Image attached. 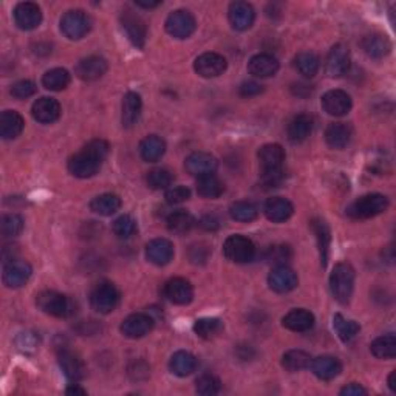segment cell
Wrapping results in <instances>:
<instances>
[{
    "instance_id": "f6af8a7d",
    "label": "cell",
    "mask_w": 396,
    "mask_h": 396,
    "mask_svg": "<svg viewBox=\"0 0 396 396\" xmlns=\"http://www.w3.org/2000/svg\"><path fill=\"white\" fill-rule=\"evenodd\" d=\"M223 329L222 320L217 317H203L198 319L196 324H194V331L196 335L201 339H211L216 335H218Z\"/></svg>"
},
{
    "instance_id": "b9f144b4",
    "label": "cell",
    "mask_w": 396,
    "mask_h": 396,
    "mask_svg": "<svg viewBox=\"0 0 396 396\" xmlns=\"http://www.w3.org/2000/svg\"><path fill=\"white\" fill-rule=\"evenodd\" d=\"M225 191V186L216 175H205L197 180V192L203 198H218Z\"/></svg>"
},
{
    "instance_id": "8d00e7d4",
    "label": "cell",
    "mask_w": 396,
    "mask_h": 396,
    "mask_svg": "<svg viewBox=\"0 0 396 396\" xmlns=\"http://www.w3.org/2000/svg\"><path fill=\"white\" fill-rule=\"evenodd\" d=\"M121 207V198L115 194H101L90 201V209L98 216L109 217L119 211Z\"/></svg>"
},
{
    "instance_id": "74e56055",
    "label": "cell",
    "mask_w": 396,
    "mask_h": 396,
    "mask_svg": "<svg viewBox=\"0 0 396 396\" xmlns=\"http://www.w3.org/2000/svg\"><path fill=\"white\" fill-rule=\"evenodd\" d=\"M196 226V218L187 211H175L167 217V229L174 234L183 236Z\"/></svg>"
},
{
    "instance_id": "9c48e42d",
    "label": "cell",
    "mask_w": 396,
    "mask_h": 396,
    "mask_svg": "<svg viewBox=\"0 0 396 396\" xmlns=\"http://www.w3.org/2000/svg\"><path fill=\"white\" fill-rule=\"evenodd\" d=\"M226 67H228V62H226L223 56L213 52L200 54L196 62H194V70L197 72L198 76L206 79L217 78L220 74H223Z\"/></svg>"
},
{
    "instance_id": "5bb4252c",
    "label": "cell",
    "mask_w": 396,
    "mask_h": 396,
    "mask_svg": "<svg viewBox=\"0 0 396 396\" xmlns=\"http://www.w3.org/2000/svg\"><path fill=\"white\" fill-rule=\"evenodd\" d=\"M298 274L286 265L275 267L268 275V285L273 291L285 294L293 291L298 286Z\"/></svg>"
},
{
    "instance_id": "f1b7e54d",
    "label": "cell",
    "mask_w": 396,
    "mask_h": 396,
    "mask_svg": "<svg viewBox=\"0 0 396 396\" xmlns=\"http://www.w3.org/2000/svg\"><path fill=\"white\" fill-rule=\"evenodd\" d=\"M294 207L290 200L284 197H273L265 203V216L274 223H284L293 216Z\"/></svg>"
},
{
    "instance_id": "d6986e66",
    "label": "cell",
    "mask_w": 396,
    "mask_h": 396,
    "mask_svg": "<svg viewBox=\"0 0 396 396\" xmlns=\"http://www.w3.org/2000/svg\"><path fill=\"white\" fill-rule=\"evenodd\" d=\"M165 296L175 305H187L194 299V288L189 280L183 278H174L166 282Z\"/></svg>"
},
{
    "instance_id": "f5cc1de1",
    "label": "cell",
    "mask_w": 396,
    "mask_h": 396,
    "mask_svg": "<svg viewBox=\"0 0 396 396\" xmlns=\"http://www.w3.org/2000/svg\"><path fill=\"white\" fill-rule=\"evenodd\" d=\"M211 256V248L205 243L192 244L189 249V260L194 265H205Z\"/></svg>"
},
{
    "instance_id": "f907efd6",
    "label": "cell",
    "mask_w": 396,
    "mask_h": 396,
    "mask_svg": "<svg viewBox=\"0 0 396 396\" xmlns=\"http://www.w3.org/2000/svg\"><path fill=\"white\" fill-rule=\"evenodd\" d=\"M220 379L213 375H203L200 376L196 382V390L198 395L203 396H213L220 392Z\"/></svg>"
},
{
    "instance_id": "db71d44e",
    "label": "cell",
    "mask_w": 396,
    "mask_h": 396,
    "mask_svg": "<svg viewBox=\"0 0 396 396\" xmlns=\"http://www.w3.org/2000/svg\"><path fill=\"white\" fill-rule=\"evenodd\" d=\"M37 90V87L31 81H19L14 85L11 87V95L17 99H27L30 96H33Z\"/></svg>"
},
{
    "instance_id": "bcb514c9",
    "label": "cell",
    "mask_w": 396,
    "mask_h": 396,
    "mask_svg": "<svg viewBox=\"0 0 396 396\" xmlns=\"http://www.w3.org/2000/svg\"><path fill=\"white\" fill-rule=\"evenodd\" d=\"M229 213L237 222H253V220L257 218L259 211H257L256 205L251 203V201H236L231 206Z\"/></svg>"
},
{
    "instance_id": "30bf717a",
    "label": "cell",
    "mask_w": 396,
    "mask_h": 396,
    "mask_svg": "<svg viewBox=\"0 0 396 396\" xmlns=\"http://www.w3.org/2000/svg\"><path fill=\"white\" fill-rule=\"evenodd\" d=\"M121 25L125 34H127V39L132 42V45L136 48H143L147 37V28L143 19L135 14L134 11L125 10L121 14Z\"/></svg>"
},
{
    "instance_id": "6f0895ef",
    "label": "cell",
    "mask_w": 396,
    "mask_h": 396,
    "mask_svg": "<svg viewBox=\"0 0 396 396\" xmlns=\"http://www.w3.org/2000/svg\"><path fill=\"white\" fill-rule=\"evenodd\" d=\"M238 92H240V95L244 98L257 96L263 92V85L259 83H256V81H247V83H243L240 85V90Z\"/></svg>"
},
{
    "instance_id": "6125c7cd",
    "label": "cell",
    "mask_w": 396,
    "mask_h": 396,
    "mask_svg": "<svg viewBox=\"0 0 396 396\" xmlns=\"http://www.w3.org/2000/svg\"><path fill=\"white\" fill-rule=\"evenodd\" d=\"M387 384H388V388H390L393 393H396V370H395V372H392L390 375H388Z\"/></svg>"
},
{
    "instance_id": "8fae6325",
    "label": "cell",
    "mask_w": 396,
    "mask_h": 396,
    "mask_svg": "<svg viewBox=\"0 0 396 396\" xmlns=\"http://www.w3.org/2000/svg\"><path fill=\"white\" fill-rule=\"evenodd\" d=\"M33 268L28 262L11 259L3 267V284L8 288H21L30 280Z\"/></svg>"
},
{
    "instance_id": "ab89813d",
    "label": "cell",
    "mask_w": 396,
    "mask_h": 396,
    "mask_svg": "<svg viewBox=\"0 0 396 396\" xmlns=\"http://www.w3.org/2000/svg\"><path fill=\"white\" fill-rule=\"evenodd\" d=\"M70 73L65 68H53V70H48L42 76V85L47 90L61 92L67 89L68 84H70Z\"/></svg>"
},
{
    "instance_id": "f546056e",
    "label": "cell",
    "mask_w": 396,
    "mask_h": 396,
    "mask_svg": "<svg viewBox=\"0 0 396 396\" xmlns=\"http://www.w3.org/2000/svg\"><path fill=\"white\" fill-rule=\"evenodd\" d=\"M25 121L21 113L14 110H5L0 115V136L3 140H14L22 134Z\"/></svg>"
},
{
    "instance_id": "c3c4849f",
    "label": "cell",
    "mask_w": 396,
    "mask_h": 396,
    "mask_svg": "<svg viewBox=\"0 0 396 396\" xmlns=\"http://www.w3.org/2000/svg\"><path fill=\"white\" fill-rule=\"evenodd\" d=\"M0 231L3 237H16L23 231V218L17 213H6L0 222Z\"/></svg>"
},
{
    "instance_id": "ffe728a7",
    "label": "cell",
    "mask_w": 396,
    "mask_h": 396,
    "mask_svg": "<svg viewBox=\"0 0 396 396\" xmlns=\"http://www.w3.org/2000/svg\"><path fill=\"white\" fill-rule=\"evenodd\" d=\"M322 109L330 116H344L351 110V98L344 90H330L322 96Z\"/></svg>"
},
{
    "instance_id": "4316f807",
    "label": "cell",
    "mask_w": 396,
    "mask_h": 396,
    "mask_svg": "<svg viewBox=\"0 0 396 396\" xmlns=\"http://www.w3.org/2000/svg\"><path fill=\"white\" fill-rule=\"evenodd\" d=\"M282 325L290 331L304 333L313 329L314 316L313 313L305 310V308H296V310H291L285 314V317L282 319Z\"/></svg>"
},
{
    "instance_id": "be15d7a7",
    "label": "cell",
    "mask_w": 396,
    "mask_h": 396,
    "mask_svg": "<svg viewBox=\"0 0 396 396\" xmlns=\"http://www.w3.org/2000/svg\"><path fill=\"white\" fill-rule=\"evenodd\" d=\"M136 6H141V8H146V10H150V8H156L161 2H141V0H138V2H135Z\"/></svg>"
},
{
    "instance_id": "277c9868",
    "label": "cell",
    "mask_w": 396,
    "mask_h": 396,
    "mask_svg": "<svg viewBox=\"0 0 396 396\" xmlns=\"http://www.w3.org/2000/svg\"><path fill=\"white\" fill-rule=\"evenodd\" d=\"M36 304L43 313H47L50 314V316H54V317L65 319V317H70L74 313L73 302L58 291L47 290V291L39 293L37 294Z\"/></svg>"
},
{
    "instance_id": "8992f818",
    "label": "cell",
    "mask_w": 396,
    "mask_h": 396,
    "mask_svg": "<svg viewBox=\"0 0 396 396\" xmlns=\"http://www.w3.org/2000/svg\"><path fill=\"white\" fill-rule=\"evenodd\" d=\"M92 28V21L89 14L83 10L67 11L61 19V31L67 39L79 41L89 33Z\"/></svg>"
},
{
    "instance_id": "7c38bea8",
    "label": "cell",
    "mask_w": 396,
    "mask_h": 396,
    "mask_svg": "<svg viewBox=\"0 0 396 396\" xmlns=\"http://www.w3.org/2000/svg\"><path fill=\"white\" fill-rule=\"evenodd\" d=\"M350 68V52L348 47L344 43H337V45L330 50L329 56H326L325 62V72L330 78H341Z\"/></svg>"
},
{
    "instance_id": "ba28073f",
    "label": "cell",
    "mask_w": 396,
    "mask_h": 396,
    "mask_svg": "<svg viewBox=\"0 0 396 396\" xmlns=\"http://www.w3.org/2000/svg\"><path fill=\"white\" fill-rule=\"evenodd\" d=\"M197 28L196 17L187 10H177L166 19V31L175 39H187Z\"/></svg>"
},
{
    "instance_id": "1f68e13d",
    "label": "cell",
    "mask_w": 396,
    "mask_h": 396,
    "mask_svg": "<svg viewBox=\"0 0 396 396\" xmlns=\"http://www.w3.org/2000/svg\"><path fill=\"white\" fill-rule=\"evenodd\" d=\"M143 110V101L141 96L135 92H129L127 95L123 99V113H121V121L124 127H132L138 123Z\"/></svg>"
},
{
    "instance_id": "4fadbf2b",
    "label": "cell",
    "mask_w": 396,
    "mask_h": 396,
    "mask_svg": "<svg viewBox=\"0 0 396 396\" xmlns=\"http://www.w3.org/2000/svg\"><path fill=\"white\" fill-rule=\"evenodd\" d=\"M154 329V319L149 314L134 313L125 317L121 324V333L129 339H140L149 335Z\"/></svg>"
},
{
    "instance_id": "e575fe53",
    "label": "cell",
    "mask_w": 396,
    "mask_h": 396,
    "mask_svg": "<svg viewBox=\"0 0 396 396\" xmlns=\"http://www.w3.org/2000/svg\"><path fill=\"white\" fill-rule=\"evenodd\" d=\"M166 152V143L156 135H149L140 143V155L144 161L155 163Z\"/></svg>"
},
{
    "instance_id": "5b68a950",
    "label": "cell",
    "mask_w": 396,
    "mask_h": 396,
    "mask_svg": "<svg viewBox=\"0 0 396 396\" xmlns=\"http://www.w3.org/2000/svg\"><path fill=\"white\" fill-rule=\"evenodd\" d=\"M119 291L118 288L109 280H103L93 288L90 294V305L99 314L112 313L119 304Z\"/></svg>"
},
{
    "instance_id": "f35d334b",
    "label": "cell",
    "mask_w": 396,
    "mask_h": 396,
    "mask_svg": "<svg viewBox=\"0 0 396 396\" xmlns=\"http://www.w3.org/2000/svg\"><path fill=\"white\" fill-rule=\"evenodd\" d=\"M370 351L378 359H393L396 356V336L384 335L376 337L372 345H370Z\"/></svg>"
},
{
    "instance_id": "7402d4cb",
    "label": "cell",
    "mask_w": 396,
    "mask_h": 396,
    "mask_svg": "<svg viewBox=\"0 0 396 396\" xmlns=\"http://www.w3.org/2000/svg\"><path fill=\"white\" fill-rule=\"evenodd\" d=\"M146 257L156 267H165L174 259V244L167 238H155L146 247Z\"/></svg>"
},
{
    "instance_id": "603a6c76",
    "label": "cell",
    "mask_w": 396,
    "mask_h": 396,
    "mask_svg": "<svg viewBox=\"0 0 396 396\" xmlns=\"http://www.w3.org/2000/svg\"><path fill=\"white\" fill-rule=\"evenodd\" d=\"M31 113H33V118L37 123L52 124L54 121H58L61 116V105L56 99L43 96L37 99L33 104Z\"/></svg>"
},
{
    "instance_id": "d590c367",
    "label": "cell",
    "mask_w": 396,
    "mask_h": 396,
    "mask_svg": "<svg viewBox=\"0 0 396 396\" xmlns=\"http://www.w3.org/2000/svg\"><path fill=\"white\" fill-rule=\"evenodd\" d=\"M311 229L317 238L320 262H322V267H326V262H329V253H330V242H331V232H330L329 225H326L322 218H314L311 220Z\"/></svg>"
},
{
    "instance_id": "3957f363",
    "label": "cell",
    "mask_w": 396,
    "mask_h": 396,
    "mask_svg": "<svg viewBox=\"0 0 396 396\" xmlns=\"http://www.w3.org/2000/svg\"><path fill=\"white\" fill-rule=\"evenodd\" d=\"M388 207V198L382 194H367L355 200L347 207V216L353 220L373 218Z\"/></svg>"
},
{
    "instance_id": "7a4b0ae2",
    "label": "cell",
    "mask_w": 396,
    "mask_h": 396,
    "mask_svg": "<svg viewBox=\"0 0 396 396\" xmlns=\"http://www.w3.org/2000/svg\"><path fill=\"white\" fill-rule=\"evenodd\" d=\"M355 288V269L350 263L341 262L330 274V290L333 298L341 304H348Z\"/></svg>"
},
{
    "instance_id": "816d5d0a",
    "label": "cell",
    "mask_w": 396,
    "mask_h": 396,
    "mask_svg": "<svg viewBox=\"0 0 396 396\" xmlns=\"http://www.w3.org/2000/svg\"><path fill=\"white\" fill-rule=\"evenodd\" d=\"M291 248L286 244H275L267 251V260L269 263H274L275 267L285 265V263L291 259Z\"/></svg>"
},
{
    "instance_id": "7bdbcfd3",
    "label": "cell",
    "mask_w": 396,
    "mask_h": 396,
    "mask_svg": "<svg viewBox=\"0 0 396 396\" xmlns=\"http://www.w3.org/2000/svg\"><path fill=\"white\" fill-rule=\"evenodd\" d=\"M294 67L304 78H314L319 72V58L313 52H302L294 59Z\"/></svg>"
},
{
    "instance_id": "83f0119b",
    "label": "cell",
    "mask_w": 396,
    "mask_h": 396,
    "mask_svg": "<svg viewBox=\"0 0 396 396\" xmlns=\"http://www.w3.org/2000/svg\"><path fill=\"white\" fill-rule=\"evenodd\" d=\"M259 161L262 171H278L285 161V150L280 144H265L259 150Z\"/></svg>"
},
{
    "instance_id": "94428289",
    "label": "cell",
    "mask_w": 396,
    "mask_h": 396,
    "mask_svg": "<svg viewBox=\"0 0 396 396\" xmlns=\"http://www.w3.org/2000/svg\"><path fill=\"white\" fill-rule=\"evenodd\" d=\"M65 393L67 395H83V396L87 395V392L84 390V388H81L78 384H73V386L68 387L67 390H65Z\"/></svg>"
},
{
    "instance_id": "4dcf8cb0",
    "label": "cell",
    "mask_w": 396,
    "mask_h": 396,
    "mask_svg": "<svg viewBox=\"0 0 396 396\" xmlns=\"http://www.w3.org/2000/svg\"><path fill=\"white\" fill-rule=\"evenodd\" d=\"M351 127L345 123H331L325 130V141L331 149L341 150L348 146L351 140Z\"/></svg>"
},
{
    "instance_id": "e0dca14e",
    "label": "cell",
    "mask_w": 396,
    "mask_h": 396,
    "mask_svg": "<svg viewBox=\"0 0 396 396\" xmlns=\"http://www.w3.org/2000/svg\"><path fill=\"white\" fill-rule=\"evenodd\" d=\"M58 362L62 373H64L65 378L73 382V384L84 379L85 366L76 353H73L70 350H62L58 356Z\"/></svg>"
},
{
    "instance_id": "d6a6232c",
    "label": "cell",
    "mask_w": 396,
    "mask_h": 396,
    "mask_svg": "<svg viewBox=\"0 0 396 396\" xmlns=\"http://www.w3.org/2000/svg\"><path fill=\"white\" fill-rule=\"evenodd\" d=\"M169 368L174 375L180 376V378H186V376L192 375L197 368V357L189 351H177L174 353L171 361H169Z\"/></svg>"
},
{
    "instance_id": "91938a15",
    "label": "cell",
    "mask_w": 396,
    "mask_h": 396,
    "mask_svg": "<svg viewBox=\"0 0 396 396\" xmlns=\"http://www.w3.org/2000/svg\"><path fill=\"white\" fill-rule=\"evenodd\" d=\"M200 226L206 231H217L220 222L216 216H205L200 220Z\"/></svg>"
},
{
    "instance_id": "ee69618b",
    "label": "cell",
    "mask_w": 396,
    "mask_h": 396,
    "mask_svg": "<svg viewBox=\"0 0 396 396\" xmlns=\"http://www.w3.org/2000/svg\"><path fill=\"white\" fill-rule=\"evenodd\" d=\"M333 326H335L337 336L342 342H350L351 339L356 337V335L361 330L359 324L355 322V320L345 319L342 314L339 313L335 314V317H333Z\"/></svg>"
},
{
    "instance_id": "6da1fadb",
    "label": "cell",
    "mask_w": 396,
    "mask_h": 396,
    "mask_svg": "<svg viewBox=\"0 0 396 396\" xmlns=\"http://www.w3.org/2000/svg\"><path fill=\"white\" fill-rule=\"evenodd\" d=\"M110 146L104 140H92L68 160V172L78 178H90L99 172L104 160L109 155Z\"/></svg>"
},
{
    "instance_id": "d4e9b609",
    "label": "cell",
    "mask_w": 396,
    "mask_h": 396,
    "mask_svg": "<svg viewBox=\"0 0 396 396\" xmlns=\"http://www.w3.org/2000/svg\"><path fill=\"white\" fill-rule=\"evenodd\" d=\"M313 373L322 381H331L337 378L342 372V364L335 356H319L311 361Z\"/></svg>"
},
{
    "instance_id": "52a82bcc",
    "label": "cell",
    "mask_w": 396,
    "mask_h": 396,
    "mask_svg": "<svg viewBox=\"0 0 396 396\" xmlns=\"http://www.w3.org/2000/svg\"><path fill=\"white\" fill-rule=\"evenodd\" d=\"M223 253L226 259L234 263H248L254 259L256 247L251 238L236 234L231 236L223 243Z\"/></svg>"
},
{
    "instance_id": "11a10c76",
    "label": "cell",
    "mask_w": 396,
    "mask_h": 396,
    "mask_svg": "<svg viewBox=\"0 0 396 396\" xmlns=\"http://www.w3.org/2000/svg\"><path fill=\"white\" fill-rule=\"evenodd\" d=\"M191 198V191L186 186H172L166 191V201L169 205H180Z\"/></svg>"
},
{
    "instance_id": "9a60e30c",
    "label": "cell",
    "mask_w": 396,
    "mask_h": 396,
    "mask_svg": "<svg viewBox=\"0 0 396 396\" xmlns=\"http://www.w3.org/2000/svg\"><path fill=\"white\" fill-rule=\"evenodd\" d=\"M12 14H14V22L17 27L25 31L37 28L42 22V11L39 5L33 2L19 3Z\"/></svg>"
},
{
    "instance_id": "680465c9",
    "label": "cell",
    "mask_w": 396,
    "mask_h": 396,
    "mask_svg": "<svg viewBox=\"0 0 396 396\" xmlns=\"http://www.w3.org/2000/svg\"><path fill=\"white\" fill-rule=\"evenodd\" d=\"M342 396H362V395H367V390L359 384H348L345 386L342 390H341Z\"/></svg>"
},
{
    "instance_id": "484cf974",
    "label": "cell",
    "mask_w": 396,
    "mask_h": 396,
    "mask_svg": "<svg viewBox=\"0 0 396 396\" xmlns=\"http://www.w3.org/2000/svg\"><path fill=\"white\" fill-rule=\"evenodd\" d=\"M361 47L364 50V53H366L368 58L372 59H382L386 58V56L390 53L392 50V43L388 41V37L384 34H379V33H373V34H368L362 39L361 42Z\"/></svg>"
},
{
    "instance_id": "cb8c5ba5",
    "label": "cell",
    "mask_w": 396,
    "mask_h": 396,
    "mask_svg": "<svg viewBox=\"0 0 396 396\" xmlns=\"http://www.w3.org/2000/svg\"><path fill=\"white\" fill-rule=\"evenodd\" d=\"M279 70V61L273 54L259 53L248 62V72L256 78L274 76Z\"/></svg>"
},
{
    "instance_id": "44dd1931",
    "label": "cell",
    "mask_w": 396,
    "mask_h": 396,
    "mask_svg": "<svg viewBox=\"0 0 396 396\" xmlns=\"http://www.w3.org/2000/svg\"><path fill=\"white\" fill-rule=\"evenodd\" d=\"M107 68H109V65H107V61L104 58H101V56H89V58L79 61V64L74 68V73H76L79 79L90 83V81L103 78Z\"/></svg>"
},
{
    "instance_id": "ac0fdd59",
    "label": "cell",
    "mask_w": 396,
    "mask_h": 396,
    "mask_svg": "<svg viewBox=\"0 0 396 396\" xmlns=\"http://www.w3.org/2000/svg\"><path fill=\"white\" fill-rule=\"evenodd\" d=\"M231 27L237 31H247L256 21V11L248 2H234L229 5L228 11Z\"/></svg>"
},
{
    "instance_id": "60d3db41",
    "label": "cell",
    "mask_w": 396,
    "mask_h": 396,
    "mask_svg": "<svg viewBox=\"0 0 396 396\" xmlns=\"http://www.w3.org/2000/svg\"><path fill=\"white\" fill-rule=\"evenodd\" d=\"M282 366L288 372H300V370H305L311 366V356L304 350H288L282 356Z\"/></svg>"
},
{
    "instance_id": "7dc6e473",
    "label": "cell",
    "mask_w": 396,
    "mask_h": 396,
    "mask_svg": "<svg viewBox=\"0 0 396 396\" xmlns=\"http://www.w3.org/2000/svg\"><path fill=\"white\" fill-rule=\"evenodd\" d=\"M146 181L150 189L154 191H161V189H169L172 185V174L166 171V169H152L147 174Z\"/></svg>"
},
{
    "instance_id": "9f6ffc18",
    "label": "cell",
    "mask_w": 396,
    "mask_h": 396,
    "mask_svg": "<svg viewBox=\"0 0 396 396\" xmlns=\"http://www.w3.org/2000/svg\"><path fill=\"white\" fill-rule=\"evenodd\" d=\"M285 180L284 169L278 171H262V183L267 187H279Z\"/></svg>"
},
{
    "instance_id": "836d02e7",
    "label": "cell",
    "mask_w": 396,
    "mask_h": 396,
    "mask_svg": "<svg viewBox=\"0 0 396 396\" xmlns=\"http://www.w3.org/2000/svg\"><path fill=\"white\" fill-rule=\"evenodd\" d=\"M313 118L306 113H300V115L294 116L291 123L288 124V138L293 143H302L305 141L313 132Z\"/></svg>"
},
{
    "instance_id": "2e32d148",
    "label": "cell",
    "mask_w": 396,
    "mask_h": 396,
    "mask_svg": "<svg viewBox=\"0 0 396 396\" xmlns=\"http://www.w3.org/2000/svg\"><path fill=\"white\" fill-rule=\"evenodd\" d=\"M218 161L213 155L207 152H194L185 161L186 171L194 177H205V175L216 174Z\"/></svg>"
},
{
    "instance_id": "681fc988",
    "label": "cell",
    "mask_w": 396,
    "mask_h": 396,
    "mask_svg": "<svg viewBox=\"0 0 396 396\" xmlns=\"http://www.w3.org/2000/svg\"><path fill=\"white\" fill-rule=\"evenodd\" d=\"M136 231V222L130 216H121L115 220L113 223V232L121 240H127Z\"/></svg>"
}]
</instances>
